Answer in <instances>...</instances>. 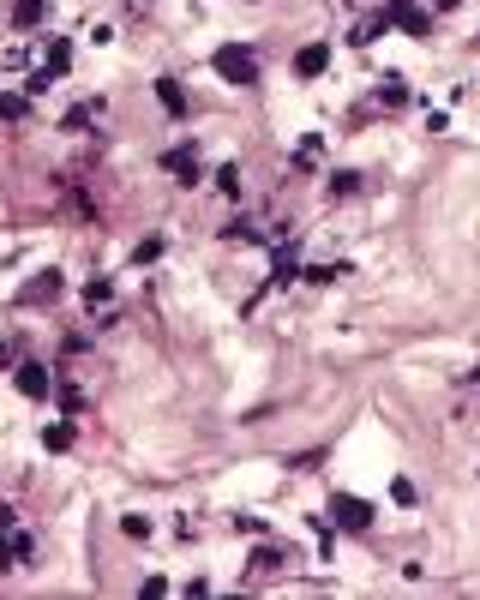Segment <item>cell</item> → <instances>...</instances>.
<instances>
[{"label": "cell", "instance_id": "6", "mask_svg": "<svg viewBox=\"0 0 480 600\" xmlns=\"http://www.w3.org/2000/svg\"><path fill=\"white\" fill-rule=\"evenodd\" d=\"M19 390L24 397H48V373L42 366H19Z\"/></svg>", "mask_w": 480, "mask_h": 600}, {"label": "cell", "instance_id": "10", "mask_svg": "<svg viewBox=\"0 0 480 600\" xmlns=\"http://www.w3.org/2000/svg\"><path fill=\"white\" fill-rule=\"evenodd\" d=\"M42 19V0H19V6H13V24H37Z\"/></svg>", "mask_w": 480, "mask_h": 600}, {"label": "cell", "instance_id": "12", "mask_svg": "<svg viewBox=\"0 0 480 600\" xmlns=\"http://www.w3.org/2000/svg\"><path fill=\"white\" fill-rule=\"evenodd\" d=\"M217 186H222V193H228V199H235V193H240V168H235V162H228V168H222V175H217Z\"/></svg>", "mask_w": 480, "mask_h": 600}, {"label": "cell", "instance_id": "17", "mask_svg": "<svg viewBox=\"0 0 480 600\" xmlns=\"http://www.w3.org/2000/svg\"><path fill=\"white\" fill-rule=\"evenodd\" d=\"M475 42H480V37H475Z\"/></svg>", "mask_w": 480, "mask_h": 600}, {"label": "cell", "instance_id": "7", "mask_svg": "<svg viewBox=\"0 0 480 600\" xmlns=\"http://www.w3.org/2000/svg\"><path fill=\"white\" fill-rule=\"evenodd\" d=\"M55 295H60V277H55V270H42V277L24 288V300H30V306H37V300H55Z\"/></svg>", "mask_w": 480, "mask_h": 600}, {"label": "cell", "instance_id": "14", "mask_svg": "<svg viewBox=\"0 0 480 600\" xmlns=\"http://www.w3.org/2000/svg\"><path fill=\"white\" fill-rule=\"evenodd\" d=\"M0 115H6V120H19V115H24V97H0Z\"/></svg>", "mask_w": 480, "mask_h": 600}, {"label": "cell", "instance_id": "2", "mask_svg": "<svg viewBox=\"0 0 480 600\" xmlns=\"http://www.w3.org/2000/svg\"><path fill=\"white\" fill-rule=\"evenodd\" d=\"M330 517H337L342 528H366V522H373V504L355 499V493H337V499H330Z\"/></svg>", "mask_w": 480, "mask_h": 600}, {"label": "cell", "instance_id": "16", "mask_svg": "<svg viewBox=\"0 0 480 600\" xmlns=\"http://www.w3.org/2000/svg\"><path fill=\"white\" fill-rule=\"evenodd\" d=\"M450 6H457V0H439V13H450Z\"/></svg>", "mask_w": 480, "mask_h": 600}, {"label": "cell", "instance_id": "5", "mask_svg": "<svg viewBox=\"0 0 480 600\" xmlns=\"http://www.w3.org/2000/svg\"><path fill=\"white\" fill-rule=\"evenodd\" d=\"M384 19H390V24H402L408 37H426V30H433V24H426V13H415L408 0H390V13H384Z\"/></svg>", "mask_w": 480, "mask_h": 600}, {"label": "cell", "instance_id": "11", "mask_svg": "<svg viewBox=\"0 0 480 600\" xmlns=\"http://www.w3.org/2000/svg\"><path fill=\"white\" fill-rule=\"evenodd\" d=\"M66 60H73V48H66V42H55V48H48V66H42V73H66Z\"/></svg>", "mask_w": 480, "mask_h": 600}, {"label": "cell", "instance_id": "1", "mask_svg": "<svg viewBox=\"0 0 480 600\" xmlns=\"http://www.w3.org/2000/svg\"><path fill=\"white\" fill-rule=\"evenodd\" d=\"M210 66H217L228 84H259V60H253V48H240V42H222L217 55H210Z\"/></svg>", "mask_w": 480, "mask_h": 600}, {"label": "cell", "instance_id": "9", "mask_svg": "<svg viewBox=\"0 0 480 600\" xmlns=\"http://www.w3.org/2000/svg\"><path fill=\"white\" fill-rule=\"evenodd\" d=\"M42 444L48 450H73V426H42Z\"/></svg>", "mask_w": 480, "mask_h": 600}, {"label": "cell", "instance_id": "15", "mask_svg": "<svg viewBox=\"0 0 480 600\" xmlns=\"http://www.w3.org/2000/svg\"><path fill=\"white\" fill-rule=\"evenodd\" d=\"M6 360H13V348H6V342H0V366H6Z\"/></svg>", "mask_w": 480, "mask_h": 600}, {"label": "cell", "instance_id": "8", "mask_svg": "<svg viewBox=\"0 0 480 600\" xmlns=\"http://www.w3.org/2000/svg\"><path fill=\"white\" fill-rule=\"evenodd\" d=\"M157 97H162V108H168V115H180V108H186V97H180L175 79H157Z\"/></svg>", "mask_w": 480, "mask_h": 600}, {"label": "cell", "instance_id": "3", "mask_svg": "<svg viewBox=\"0 0 480 600\" xmlns=\"http://www.w3.org/2000/svg\"><path fill=\"white\" fill-rule=\"evenodd\" d=\"M162 168H168V175H180V186H193V180H199V150H186V144H180V150H168V157H162Z\"/></svg>", "mask_w": 480, "mask_h": 600}, {"label": "cell", "instance_id": "4", "mask_svg": "<svg viewBox=\"0 0 480 600\" xmlns=\"http://www.w3.org/2000/svg\"><path fill=\"white\" fill-rule=\"evenodd\" d=\"M324 66H330V48H324V42H306V48L295 55V73H300V79H319Z\"/></svg>", "mask_w": 480, "mask_h": 600}, {"label": "cell", "instance_id": "13", "mask_svg": "<svg viewBox=\"0 0 480 600\" xmlns=\"http://www.w3.org/2000/svg\"><path fill=\"white\" fill-rule=\"evenodd\" d=\"M120 528H126L133 540H144V535H150V517H120Z\"/></svg>", "mask_w": 480, "mask_h": 600}]
</instances>
